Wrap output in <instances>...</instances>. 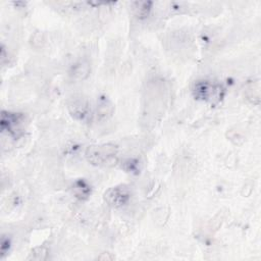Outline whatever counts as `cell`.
Wrapping results in <instances>:
<instances>
[{"label": "cell", "instance_id": "10", "mask_svg": "<svg viewBox=\"0 0 261 261\" xmlns=\"http://www.w3.org/2000/svg\"><path fill=\"white\" fill-rule=\"evenodd\" d=\"M47 256V250L45 248H37L35 249L32 253L29 259H34V260H44L46 259Z\"/></svg>", "mask_w": 261, "mask_h": 261}, {"label": "cell", "instance_id": "4", "mask_svg": "<svg viewBox=\"0 0 261 261\" xmlns=\"http://www.w3.org/2000/svg\"><path fill=\"white\" fill-rule=\"evenodd\" d=\"M23 116L18 113H10L3 111L1 114V128L11 136L17 137L21 132V123Z\"/></svg>", "mask_w": 261, "mask_h": 261}, {"label": "cell", "instance_id": "1", "mask_svg": "<svg viewBox=\"0 0 261 261\" xmlns=\"http://www.w3.org/2000/svg\"><path fill=\"white\" fill-rule=\"evenodd\" d=\"M118 149L112 144L92 145L87 148L85 156L87 160L96 166H112L117 161Z\"/></svg>", "mask_w": 261, "mask_h": 261}, {"label": "cell", "instance_id": "5", "mask_svg": "<svg viewBox=\"0 0 261 261\" xmlns=\"http://www.w3.org/2000/svg\"><path fill=\"white\" fill-rule=\"evenodd\" d=\"M68 110L70 114L77 119H85L90 112L89 103L85 98L77 97L73 98L68 104Z\"/></svg>", "mask_w": 261, "mask_h": 261}, {"label": "cell", "instance_id": "9", "mask_svg": "<svg viewBox=\"0 0 261 261\" xmlns=\"http://www.w3.org/2000/svg\"><path fill=\"white\" fill-rule=\"evenodd\" d=\"M136 14L138 17L143 18L146 17L151 9V3L150 2H136Z\"/></svg>", "mask_w": 261, "mask_h": 261}, {"label": "cell", "instance_id": "3", "mask_svg": "<svg viewBox=\"0 0 261 261\" xmlns=\"http://www.w3.org/2000/svg\"><path fill=\"white\" fill-rule=\"evenodd\" d=\"M130 199V190L126 185H118L108 189L104 194L105 202L114 207H121L125 205Z\"/></svg>", "mask_w": 261, "mask_h": 261}, {"label": "cell", "instance_id": "7", "mask_svg": "<svg viewBox=\"0 0 261 261\" xmlns=\"http://www.w3.org/2000/svg\"><path fill=\"white\" fill-rule=\"evenodd\" d=\"M72 191L75 195L76 198L81 199V200H84V199H87L88 196L90 195V187L82 179L80 180H76L73 186H72Z\"/></svg>", "mask_w": 261, "mask_h": 261}, {"label": "cell", "instance_id": "6", "mask_svg": "<svg viewBox=\"0 0 261 261\" xmlns=\"http://www.w3.org/2000/svg\"><path fill=\"white\" fill-rule=\"evenodd\" d=\"M90 73V65L85 61H80L72 66L70 75L76 81L85 80Z\"/></svg>", "mask_w": 261, "mask_h": 261}, {"label": "cell", "instance_id": "2", "mask_svg": "<svg viewBox=\"0 0 261 261\" xmlns=\"http://www.w3.org/2000/svg\"><path fill=\"white\" fill-rule=\"evenodd\" d=\"M192 92L195 98L210 103L211 105L219 103L225 93L224 88L220 84L207 80L197 81L192 88Z\"/></svg>", "mask_w": 261, "mask_h": 261}, {"label": "cell", "instance_id": "8", "mask_svg": "<svg viewBox=\"0 0 261 261\" xmlns=\"http://www.w3.org/2000/svg\"><path fill=\"white\" fill-rule=\"evenodd\" d=\"M112 111H113L112 104L107 99H104L99 103V106L97 108V115L100 118H105L106 116H110Z\"/></svg>", "mask_w": 261, "mask_h": 261}]
</instances>
